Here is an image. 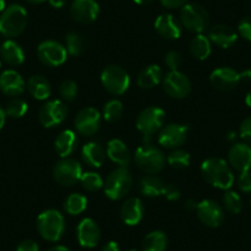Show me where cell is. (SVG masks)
Returning a JSON list of instances; mask_svg holds the SVG:
<instances>
[{"instance_id": "24", "label": "cell", "mask_w": 251, "mask_h": 251, "mask_svg": "<svg viewBox=\"0 0 251 251\" xmlns=\"http://www.w3.org/2000/svg\"><path fill=\"white\" fill-rule=\"evenodd\" d=\"M106 155L113 164L122 166V168H127L132 159L128 147L126 146L125 142L117 138L108 141L107 148H106Z\"/></svg>"}, {"instance_id": "39", "label": "cell", "mask_w": 251, "mask_h": 251, "mask_svg": "<svg viewBox=\"0 0 251 251\" xmlns=\"http://www.w3.org/2000/svg\"><path fill=\"white\" fill-rule=\"evenodd\" d=\"M222 201H223V206L226 211L229 212L230 214H239L243 209L241 197L236 192L230 191V190H226Z\"/></svg>"}, {"instance_id": "5", "label": "cell", "mask_w": 251, "mask_h": 251, "mask_svg": "<svg viewBox=\"0 0 251 251\" xmlns=\"http://www.w3.org/2000/svg\"><path fill=\"white\" fill-rule=\"evenodd\" d=\"M37 230L40 235L45 240L55 243L60 240L66 231V221L64 217L57 209H47L43 211L40 216L37 217Z\"/></svg>"}, {"instance_id": "9", "label": "cell", "mask_w": 251, "mask_h": 251, "mask_svg": "<svg viewBox=\"0 0 251 251\" xmlns=\"http://www.w3.org/2000/svg\"><path fill=\"white\" fill-rule=\"evenodd\" d=\"M81 175H83V168L75 159L62 158L53 168L54 180L59 185L66 187L75 185L78 181H80Z\"/></svg>"}, {"instance_id": "59", "label": "cell", "mask_w": 251, "mask_h": 251, "mask_svg": "<svg viewBox=\"0 0 251 251\" xmlns=\"http://www.w3.org/2000/svg\"><path fill=\"white\" fill-rule=\"evenodd\" d=\"M0 68H1V60H0Z\"/></svg>"}, {"instance_id": "48", "label": "cell", "mask_w": 251, "mask_h": 251, "mask_svg": "<svg viewBox=\"0 0 251 251\" xmlns=\"http://www.w3.org/2000/svg\"><path fill=\"white\" fill-rule=\"evenodd\" d=\"M101 251H120V246L116 241H108L103 245L102 250Z\"/></svg>"}, {"instance_id": "25", "label": "cell", "mask_w": 251, "mask_h": 251, "mask_svg": "<svg viewBox=\"0 0 251 251\" xmlns=\"http://www.w3.org/2000/svg\"><path fill=\"white\" fill-rule=\"evenodd\" d=\"M78 146V138L75 132L72 129H64L57 136L54 141V149L60 158H69Z\"/></svg>"}, {"instance_id": "1", "label": "cell", "mask_w": 251, "mask_h": 251, "mask_svg": "<svg viewBox=\"0 0 251 251\" xmlns=\"http://www.w3.org/2000/svg\"><path fill=\"white\" fill-rule=\"evenodd\" d=\"M202 177L206 182L219 190H229L234 183L230 165L222 158H208L201 165Z\"/></svg>"}, {"instance_id": "21", "label": "cell", "mask_w": 251, "mask_h": 251, "mask_svg": "<svg viewBox=\"0 0 251 251\" xmlns=\"http://www.w3.org/2000/svg\"><path fill=\"white\" fill-rule=\"evenodd\" d=\"M25 80L16 71L8 69L0 74V90L6 96L18 98L25 91Z\"/></svg>"}, {"instance_id": "17", "label": "cell", "mask_w": 251, "mask_h": 251, "mask_svg": "<svg viewBox=\"0 0 251 251\" xmlns=\"http://www.w3.org/2000/svg\"><path fill=\"white\" fill-rule=\"evenodd\" d=\"M209 83L219 91H231L241 83L240 73L229 67L217 68L209 75Z\"/></svg>"}, {"instance_id": "52", "label": "cell", "mask_w": 251, "mask_h": 251, "mask_svg": "<svg viewBox=\"0 0 251 251\" xmlns=\"http://www.w3.org/2000/svg\"><path fill=\"white\" fill-rule=\"evenodd\" d=\"M5 120H6L5 111H4V108L0 107V131H1V128H3L4 125H5Z\"/></svg>"}, {"instance_id": "4", "label": "cell", "mask_w": 251, "mask_h": 251, "mask_svg": "<svg viewBox=\"0 0 251 251\" xmlns=\"http://www.w3.org/2000/svg\"><path fill=\"white\" fill-rule=\"evenodd\" d=\"M133 186V177L127 168L118 166L107 175L103 181V191L107 199L112 201L125 199Z\"/></svg>"}, {"instance_id": "6", "label": "cell", "mask_w": 251, "mask_h": 251, "mask_svg": "<svg viewBox=\"0 0 251 251\" xmlns=\"http://www.w3.org/2000/svg\"><path fill=\"white\" fill-rule=\"evenodd\" d=\"M209 14L197 3H187L180 10V23L190 32L200 35L209 27Z\"/></svg>"}, {"instance_id": "44", "label": "cell", "mask_w": 251, "mask_h": 251, "mask_svg": "<svg viewBox=\"0 0 251 251\" xmlns=\"http://www.w3.org/2000/svg\"><path fill=\"white\" fill-rule=\"evenodd\" d=\"M163 196L165 197L166 200H169V201H177V200L181 197L180 188H178L176 185H173V183L165 185Z\"/></svg>"}, {"instance_id": "13", "label": "cell", "mask_w": 251, "mask_h": 251, "mask_svg": "<svg viewBox=\"0 0 251 251\" xmlns=\"http://www.w3.org/2000/svg\"><path fill=\"white\" fill-rule=\"evenodd\" d=\"M75 129L80 136L91 137L96 134L101 126V115L96 108L84 107L76 113L74 120Z\"/></svg>"}, {"instance_id": "57", "label": "cell", "mask_w": 251, "mask_h": 251, "mask_svg": "<svg viewBox=\"0 0 251 251\" xmlns=\"http://www.w3.org/2000/svg\"><path fill=\"white\" fill-rule=\"evenodd\" d=\"M26 1H28L31 4H42L45 1H48V0H26Z\"/></svg>"}, {"instance_id": "10", "label": "cell", "mask_w": 251, "mask_h": 251, "mask_svg": "<svg viewBox=\"0 0 251 251\" xmlns=\"http://www.w3.org/2000/svg\"><path fill=\"white\" fill-rule=\"evenodd\" d=\"M68 116V107L60 100H50L43 103L38 112V121L45 128H54L62 125Z\"/></svg>"}, {"instance_id": "38", "label": "cell", "mask_w": 251, "mask_h": 251, "mask_svg": "<svg viewBox=\"0 0 251 251\" xmlns=\"http://www.w3.org/2000/svg\"><path fill=\"white\" fill-rule=\"evenodd\" d=\"M80 183L84 190L89 192H95L103 187V180L98 173L89 171V173H83L80 177Z\"/></svg>"}, {"instance_id": "18", "label": "cell", "mask_w": 251, "mask_h": 251, "mask_svg": "<svg viewBox=\"0 0 251 251\" xmlns=\"http://www.w3.org/2000/svg\"><path fill=\"white\" fill-rule=\"evenodd\" d=\"M76 238L83 248H95L101 239V230L98 223L91 218H84L76 226Z\"/></svg>"}, {"instance_id": "2", "label": "cell", "mask_w": 251, "mask_h": 251, "mask_svg": "<svg viewBox=\"0 0 251 251\" xmlns=\"http://www.w3.org/2000/svg\"><path fill=\"white\" fill-rule=\"evenodd\" d=\"M149 139L151 138H144L143 143L136 149L134 161L143 173L156 175L165 166L166 158L163 151L159 149L158 147L153 146Z\"/></svg>"}, {"instance_id": "12", "label": "cell", "mask_w": 251, "mask_h": 251, "mask_svg": "<svg viewBox=\"0 0 251 251\" xmlns=\"http://www.w3.org/2000/svg\"><path fill=\"white\" fill-rule=\"evenodd\" d=\"M161 84L166 95L173 99H185L191 93V81L180 71H169Z\"/></svg>"}, {"instance_id": "19", "label": "cell", "mask_w": 251, "mask_h": 251, "mask_svg": "<svg viewBox=\"0 0 251 251\" xmlns=\"http://www.w3.org/2000/svg\"><path fill=\"white\" fill-rule=\"evenodd\" d=\"M228 161L230 168L240 173L250 171L251 169V147L248 143H236L228 151Z\"/></svg>"}, {"instance_id": "14", "label": "cell", "mask_w": 251, "mask_h": 251, "mask_svg": "<svg viewBox=\"0 0 251 251\" xmlns=\"http://www.w3.org/2000/svg\"><path fill=\"white\" fill-rule=\"evenodd\" d=\"M196 213L201 223L209 228H218L226 218L223 207L213 200H203L199 202L196 207Z\"/></svg>"}, {"instance_id": "28", "label": "cell", "mask_w": 251, "mask_h": 251, "mask_svg": "<svg viewBox=\"0 0 251 251\" xmlns=\"http://www.w3.org/2000/svg\"><path fill=\"white\" fill-rule=\"evenodd\" d=\"M163 69L156 64H151L139 72L138 76H137V84L141 89L151 90V89L158 86L163 81Z\"/></svg>"}, {"instance_id": "11", "label": "cell", "mask_w": 251, "mask_h": 251, "mask_svg": "<svg viewBox=\"0 0 251 251\" xmlns=\"http://www.w3.org/2000/svg\"><path fill=\"white\" fill-rule=\"evenodd\" d=\"M37 57L47 67H59L68 58V52L62 43L54 40H46L37 47Z\"/></svg>"}, {"instance_id": "47", "label": "cell", "mask_w": 251, "mask_h": 251, "mask_svg": "<svg viewBox=\"0 0 251 251\" xmlns=\"http://www.w3.org/2000/svg\"><path fill=\"white\" fill-rule=\"evenodd\" d=\"M160 3L166 9H181L188 3V0H160Z\"/></svg>"}, {"instance_id": "32", "label": "cell", "mask_w": 251, "mask_h": 251, "mask_svg": "<svg viewBox=\"0 0 251 251\" xmlns=\"http://www.w3.org/2000/svg\"><path fill=\"white\" fill-rule=\"evenodd\" d=\"M66 50L68 54L73 57L81 55L88 48V41L85 36L79 32H69L66 35Z\"/></svg>"}, {"instance_id": "33", "label": "cell", "mask_w": 251, "mask_h": 251, "mask_svg": "<svg viewBox=\"0 0 251 251\" xmlns=\"http://www.w3.org/2000/svg\"><path fill=\"white\" fill-rule=\"evenodd\" d=\"M166 248L168 236L161 230L151 231L143 240V251H165Z\"/></svg>"}, {"instance_id": "42", "label": "cell", "mask_w": 251, "mask_h": 251, "mask_svg": "<svg viewBox=\"0 0 251 251\" xmlns=\"http://www.w3.org/2000/svg\"><path fill=\"white\" fill-rule=\"evenodd\" d=\"M238 32L244 40L251 42V16L241 19L238 25Z\"/></svg>"}, {"instance_id": "40", "label": "cell", "mask_w": 251, "mask_h": 251, "mask_svg": "<svg viewBox=\"0 0 251 251\" xmlns=\"http://www.w3.org/2000/svg\"><path fill=\"white\" fill-rule=\"evenodd\" d=\"M59 94L62 96L63 101H67V102H72L76 99L78 95V85L74 80L71 79H66L63 80L59 85Z\"/></svg>"}, {"instance_id": "8", "label": "cell", "mask_w": 251, "mask_h": 251, "mask_svg": "<svg viewBox=\"0 0 251 251\" xmlns=\"http://www.w3.org/2000/svg\"><path fill=\"white\" fill-rule=\"evenodd\" d=\"M166 113L163 108L151 106L142 111L136 121V127L144 138H151L164 127Z\"/></svg>"}, {"instance_id": "45", "label": "cell", "mask_w": 251, "mask_h": 251, "mask_svg": "<svg viewBox=\"0 0 251 251\" xmlns=\"http://www.w3.org/2000/svg\"><path fill=\"white\" fill-rule=\"evenodd\" d=\"M239 134H240L241 139H244L246 143H251V116L241 122Z\"/></svg>"}, {"instance_id": "41", "label": "cell", "mask_w": 251, "mask_h": 251, "mask_svg": "<svg viewBox=\"0 0 251 251\" xmlns=\"http://www.w3.org/2000/svg\"><path fill=\"white\" fill-rule=\"evenodd\" d=\"M164 63H165L166 67H168L170 72L178 71L181 64H182V55L177 50H170V52H168L165 54Z\"/></svg>"}, {"instance_id": "50", "label": "cell", "mask_w": 251, "mask_h": 251, "mask_svg": "<svg viewBox=\"0 0 251 251\" xmlns=\"http://www.w3.org/2000/svg\"><path fill=\"white\" fill-rule=\"evenodd\" d=\"M197 202L192 199H188L185 201V208L188 209V211H196Z\"/></svg>"}, {"instance_id": "51", "label": "cell", "mask_w": 251, "mask_h": 251, "mask_svg": "<svg viewBox=\"0 0 251 251\" xmlns=\"http://www.w3.org/2000/svg\"><path fill=\"white\" fill-rule=\"evenodd\" d=\"M241 81H250L251 80V71H244L240 73Z\"/></svg>"}, {"instance_id": "54", "label": "cell", "mask_w": 251, "mask_h": 251, "mask_svg": "<svg viewBox=\"0 0 251 251\" xmlns=\"http://www.w3.org/2000/svg\"><path fill=\"white\" fill-rule=\"evenodd\" d=\"M133 1L136 4H138V5H148V4H151L154 0H133Z\"/></svg>"}, {"instance_id": "16", "label": "cell", "mask_w": 251, "mask_h": 251, "mask_svg": "<svg viewBox=\"0 0 251 251\" xmlns=\"http://www.w3.org/2000/svg\"><path fill=\"white\" fill-rule=\"evenodd\" d=\"M69 13L76 23L88 25L99 18L100 6L95 0H74L69 9Z\"/></svg>"}, {"instance_id": "7", "label": "cell", "mask_w": 251, "mask_h": 251, "mask_svg": "<svg viewBox=\"0 0 251 251\" xmlns=\"http://www.w3.org/2000/svg\"><path fill=\"white\" fill-rule=\"evenodd\" d=\"M103 89L111 95H122L128 90L131 85V78L125 68L116 64H111L103 68L100 75Z\"/></svg>"}, {"instance_id": "35", "label": "cell", "mask_w": 251, "mask_h": 251, "mask_svg": "<svg viewBox=\"0 0 251 251\" xmlns=\"http://www.w3.org/2000/svg\"><path fill=\"white\" fill-rule=\"evenodd\" d=\"M123 113V103L117 99L107 101L102 108V117L106 122H116L122 117Z\"/></svg>"}, {"instance_id": "43", "label": "cell", "mask_w": 251, "mask_h": 251, "mask_svg": "<svg viewBox=\"0 0 251 251\" xmlns=\"http://www.w3.org/2000/svg\"><path fill=\"white\" fill-rule=\"evenodd\" d=\"M238 187L241 192L244 194H250L251 192V173L250 171H245V173H240L238 180Z\"/></svg>"}, {"instance_id": "55", "label": "cell", "mask_w": 251, "mask_h": 251, "mask_svg": "<svg viewBox=\"0 0 251 251\" xmlns=\"http://www.w3.org/2000/svg\"><path fill=\"white\" fill-rule=\"evenodd\" d=\"M245 102H246V105L249 106V107L251 108V90L249 91L248 94H246V98H245Z\"/></svg>"}, {"instance_id": "23", "label": "cell", "mask_w": 251, "mask_h": 251, "mask_svg": "<svg viewBox=\"0 0 251 251\" xmlns=\"http://www.w3.org/2000/svg\"><path fill=\"white\" fill-rule=\"evenodd\" d=\"M207 37L213 45L226 50L235 45L236 40H238V33L230 26L219 24V25H214L209 28Z\"/></svg>"}, {"instance_id": "36", "label": "cell", "mask_w": 251, "mask_h": 251, "mask_svg": "<svg viewBox=\"0 0 251 251\" xmlns=\"http://www.w3.org/2000/svg\"><path fill=\"white\" fill-rule=\"evenodd\" d=\"M166 160H168L169 165L171 168H175L180 170V169H185L187 166H190V164H191V155H190L188 151L177 148L173 149V151L169 154Z\"/></svg>"}, {"instance_id": "22", "label": "cell", "mask_w": 251, "mask_h": 251, "mask_svg": "<svg viewBox=\"0 0 251 251\" xmlns=\"http://www.w3.org/2000/svg\"><path fill=\"white\" fill-rule=\"evenodd\" d=\"M121 219L126 226H138L144 216L143 202L138 197L127 199L121 206Z\"/></svg>"}, {"instance_id": "53", "label": "cell", "mask_w": 251, "mask_h": 251, "mask_svg": "<svg viewBox=\"0 0 251 251\" xmlns=\"http://www.w3.org/2000/svg\"><path fill=\"white\" fill-rule=\"evenodd\" d=\"M47 251H71L67 246H63V245H55L52 246L50 249H48Z\"/></svg>"}, {"instance_id": "37", "label": "cell", "mask_w": 251, "mask_h": 251, "mask_svg": "<svg viewBox=\"0 0 251 251\" xmlns=\"http://www.w3.org/2000/svg\"><path fill=\"white\" fill-rule=\"evenodd\" d=\"M28 110V105L25 100L20 98H13L11 100L8 101L6 103L5 111L6 117L10 118H21L26 115Z\"/></svg>"}, {"instance_id": "34", "label": "cell", "mask_w": 251, "mask_h": 251, "mask_svg": "<svg viewBox=\"0 0 251 251\" xmlns=\"http://www.w3.org/2000/svg\"><path fill=\"white\" fill-rule=\"evenodd\" d=\"M88 207V199L81 194H72L64 201V211L71 216L81 214Z\"/></svg>"}, {"instance_id": "49", "label": "cell", "mask_w": 251, "mask_h": 251, "mask_svg": "<svg viewBox=\"0 0 251 251\" xmlns=\"http://www.w3.org/2000/svg\"><path fill=\"white\" fill-rule=\"evenodd\" d=\"M48 3L50 6L54 9H62L63 6L66 5V0H48Z\"/></svg>"}, {"instance_id": "27", "label": "cell", "mask_w": 251, "mask_h": 251, "mask_svg": "<svg viewBox=\"0 0 251 251\" xmlns=\"http://www.w3.org/2000/svg\"><path fill=\"white\" fill-rule=\"evenodd\" d=\"M0 57L11 67L21 66L25 62V52L23 47L14 40H6L0 47Z\"/></svg>"}, {"instance_id": "15", "label": "cell", "mask_w": 251, "mask_h": 251, "mask_svg": "<svg viewBox=\"0 0 251 251\" xmlns=\"http://www.w3.org/2000/svg\"><path fill=\"white\" fill-rule=\"evenodd\" d=\"M188 127L178 123H171L159 131L158 143L166 149H177L186 142Z\"/></svg>"}, {"instance_id": "20", "label": "cell", "mask_w": 251, "mask_h": 251, "mask_svg": "<svg viewBox=\"0 0 251 251\" xmlns=\"http://www.w3.org/2000/svg\"><path fill=\"white\" fill-rule=\"evenodd\" d=\"M154 27L158 35L166 40H177L182 35L180 20L171 14H160L154 23Z\"/></svg>"}, {"instance_id": "3", "label": "cell", "mask_w": 251, "mask_h": 251, "mask_svg": "<svg viewBox=\"0 0 251 251\" xmlns=\"http://www.w3.org/2000/svg\"><path fill=\"white\" fill-rule=\"evenodd\" d=\"M27 21L26 9L19 4H11L0 16V35H3L9 40L18 37L25 31Z\"/></svg>"}, {"instance_id": "26", "label": "cell", "mask_w": 251, "mask_h": 251, "mask_svg": "<svg viewBox=\"0 0 251 251\" xmlns=\"http://www.w3.org/2000/svg\"><path fill=\"white\" fill-rule=\"evenodd\" d=\"M81 158L86 165L93 169H98L105 163L106 151L98 142H89L81 149Z\"/></svg>"}, {"instance_id": "29", "label": "cell", "mask_w": 251, "mask_h": 251, "mask_svg": "<svg viewBox=\"0 0 251 251\" xmlns=\"http://www.w3.org/2000/svg\"><path fill=\"white\" fill-rule=\"evenodd\" d=\"M164 187H165V183L156 175L147 174V175L142 176L138 180L139 192L146 197H151L153 199V197L163 196Z\"/></svg>"}, {"instance_id": "31", "label": "cell", "mask_w": 251, "mask_h": 251, "mask_svg": "<svg viewBox=\"0 0 251 251\" xmlns=\"http://www.w3.org/2000/svg\"><path fill=\"white\" fill-rule=\"evenodd\" d=\"M190 52L192 57L199 60H204L211 55L212 53V42L207 36L196 35L190 42Z\"/></svg>"}, {"instance_id": "46", "label": "cell", "mask_w": 251, "mask_h": 251, "mask_svg": "<svg viewBox=\"0 0 251 251\" xmlns=\"http://www.w3.org/2000/svg\"><path fill=\"white\" fill-rule=\"evenodd\" d=\"M16 251H38V244L35 240L27 239L19 244Z\"/></svg>"}, {"instance_id": "58", "label": "cell", "mask_w": 251, "mask_h": 251, "mask_svg": "<svg viewBox=\"0 0 251 251\" xmlns=\"http://www.w3.org/2000/svg\"><path fill=\"white\" fill-rule=\"evenodd\" d=\"M128 251H141V250H138V249H131V250H128Z\"/></svg>"}, {"instance_id": "30", "label": "cell", "mask_w": 251, "mask_h": 251, "mask_svg": "<svg viewBox=\"0 0 251 251\" xmlns=\"http://www.w3.org/2000/svg\"><path fill=\"white\" fill-rule=\"evenodd\" d=\"M27 90L36 100H47L52 94V88L43 75H32L27 81Z\"/></svg>"}, {"instance_id": "56", "label": "cell", "mask_w": 251, "mask_h": 251, "mask_svg": "<svg viewBox=\"0 0 251 251\" xmlns=\"http://www.w3.org/2000/svg\"><path fill=\"white\" fill-rule=\"evenodd\" d=\"M6 9V4H5V0H0V13H3L4 10Z\"/></svg>"}]
</instances>
